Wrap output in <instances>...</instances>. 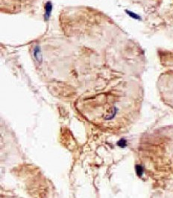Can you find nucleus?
I'll return each mask as SVG.
<instances>
[{
    "instance_id": "nucleus-1",
    "label": "nucleus",
    "mask_w": 173,
    "mask_h": 198,
    "mask_svg": "<svg viewBox=\"0 0 173 198\" xmlns=\"http://www.w3.org/2000/svg\"><path fill=\"white\" fill-rule=\"evenodd\" d=\"M140 157L147 171L173 177V126L153 130L142 138Z\"/></svg>"
},
{
    "instance_id": "nucleus-2",
    "label": "nucleus",
    "mask_w": 173,
    "mask_h": 198,
    "mask_svg": "<svg viewBox=\"0 0 173 198\" xmlns=\"http://www.w3.org/2000/svg\"><path fill=\"white\" fill-rule=\"evenodd\" d=\"M34 57L36 58V60L38 61V62L39 63L42 62L43 57H42V54H41V51H40V48L39 47V46H36L35 49H34Z\"/></svg>"
},
{
    "instance_id": "nucleus-3",
    "label": "nucleus",
    "mask_w": 173,
    "mask_h": 198,
    "mask_svg": "<svg viewBox=\"0 0 173 198\" xmlns=\"http://www.w3.org/2000/svg\"><path fill=\"white\" fill-rule=\"evenodd\" d=\"M46 13H45V19L46 20H48L49 18L50 17V14H51V10H52V5L50 2H48L46 4Z\"/></svg>"
},
{
    "instance_id": "nucleus-4",
    "label": "nucleus",
    "mask_w": 173,
    "mask_h": 198,
    "mask_svg": "<svg viewBox=\"0 0 173 198\" xmlns=\"http://www.w3.org/2000/svg\"><path fill=\"white\" fill-rule=\"evenodd\" d=\"M126 12L128 15L130 17H131V18H133V19H137V20H140L141 19L139 15H137V13H134V12L131 11H128V10H126Z\"/></svg>"
}]
</instances>
